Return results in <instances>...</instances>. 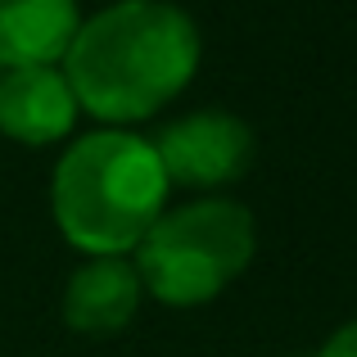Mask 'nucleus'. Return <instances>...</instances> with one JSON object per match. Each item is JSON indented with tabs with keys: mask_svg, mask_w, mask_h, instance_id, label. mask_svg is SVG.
<instances>
[{
	"mask_svg": "<svg viewBox=\"0 0 357 357\" xmlns=\"http://www.w3.org/2000/svg\"><path fill=\"white\" fill-rule=\"evenodd\" d=\"M199 68V27L167 0H118L77 27L63 77L77 109L100 122L154 118L190 86Z\"/></svg>",
	"mask_w": 357,
	"mask_h": 357,
	"instance_id": "obj_1",
	"label": "nucleus"
},
{
	"mask_svg": "<svg viewBox=\"0 0 357 357\" xmlns=\"http://www.w3.org/2000/svg\"><path fill=\"white\" fill-rule=\"evenodd\" d=\"M167 190L172 185L149 140L96 131L59 158L50 208L73 249L91 258H122L167 213Z\"/></svg>",
	"mask_w": 357,
	"mask_h": 357,
	"instance_id": "obj_2",
	"label": "nucleus"
},
{
	"mask_svg": "<svg viewBox=\"0 0 357 357\" xmlns=\"http://www.w3.org/2000/svg\"><path fill=\"white\" fill-rule=\"evenodd\" d=\"M253 258V213L236 199H199L163 213L136 244V276L158 303L199 307Z\"/></svg>",
	"mask_w": 357,
	"mask_h": 357,
	"instance_id": "obj_3",
	"label": "nucleus"
},
{
	"mask_svg": "<svg viewBox=\"0 0 357 357\" xmlns=\"http://www.w3.org/2000/svg\"><path fill=\"white\" fill-rule=\"evenodd\" d=\"M149 145L167 172V185H185V190H222L240 181L244 167L253 163V131L222 109L176 118Z\"/></svg>",
	"mask_w": 357,
	"mask_h": 357,
	"instance_id": "obj_4",
	"label": "nucleus"
},
{
	"mask_svg": "<svg viewBox=\"0 0 357 357\" xmlns=\"http://www.w3.org/2000/svg\"><path fill=\"white\" fill-rule=\"evenodd\" d=\"M77 122L63 68H9L0 73V131L18 145H54Z\"/></svg>",
	"mask_w": 357,
	"mask_h": 357,
	"instance_id": "obj_5",
	"label": "nucleus"
},
{
	"mask_svg": "<svg viewBox=\"0 0 357 357\" xmlns=\"http://www.w3.org/2000/svg\"><path fill=\"white\" fill-rule=\"evenodd\" d=\"M77 27V0H0V68H54Z\"/></svg>",
	"mask_w": 357,
	"mask_h": 357,
	"instance_id": "obj_6",
	"label": "nucleus"
},
{
	"mask_svg": "<svg viewBox=\"0 0 357 357\" xmlns=\"http://www.w3.org/2000/svg\"><path fill=\"white\" fill-rule=\"evenodd\" d=\"M140 294L145 285L127 258H91L63 289V321L77 335H118L136 317Z\"/></svg>",
	"mask_w": 357,
	"mask_h": 357,
	"instance_id": "obj_7",
	"label": "nucleus"
},
{
	"mask_svg": "<svg viewBox=\"0 0 357 357\" xmlns=\"http://www.w3.org/2000/svg\"><path fill=\"white\" fill-rule=\"evenodd\" d=\"M317 357H357V321L340 326V331L326 340V349L317 353Z\"/></svg>",
	"mask_w": 357,
	"mask_h": 357,
	"instance_id": "obj_8",
	"label": "nucleus"
}]
</instances>
